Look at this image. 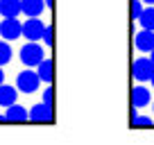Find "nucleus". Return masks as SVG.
Instances as JSON below:
<instances>
[{
	"label": "nucleus",
	"mask_w": 154,
	"mask_h": 145,
	"mask_svg": "<svg viewBox=\"0 0 154 145\" xmlns=\"http://www.w3.org/2000/svg\"><path fill=\"white\" fill-rule=\"evenodd\" d=\"M43 59H45L43 57V48H41L36 41H29V43H25L23 48H20V61H23L27 68L38 66Z\"/></svg>",
	"instance_id": "obj_1"
},
{
	"label": "nucleus",
	"mask_w": 154,
	"mask_h": 145,
	"mask_svg": "<svg viewBox=\"0 0 154 145\" xmlns=\"http://www.w3.org/2000/svg\"><path fill=\"white\" fill-rule=\"evenodd\" d=\"M38 86H41V77H38L36 70L18 72V77H16V88H18V93H34V91H38Z\"/></svg>",
	"instance_id": "obj_2"
},
{
	"label": "nucleus",
	"mask_w": 154,
	"mask_h": 145,
	"mask_svg": "<svg viewBox=\"0 0 154 145\" xmlns=\"http://www.w3.org/2000/svg\"><path fill=\"white\" fill-rule=\"evenodd\" d=\"M23 34V23L18 18H5L0 23V36L5 41H16Z\"/></svg>",
	"instance_id": "obj_3"
},
{
	"label": "nucleus",
	"mask_w": 154,
	"mask_h": 145,
	"mask_svg": "<svg viewBox=\"0 0 154 145\" xmlns=\"http://www.w3.org/2000/svg\"><path fill=\"white\" fill-rule=\"evenodd\" d=\"M29 120L32 122H52L54 120V109L52 104H45V102H38L29 109Z\"/></svg>",
	"instance_id": "obj_4"
},
{
	"label": "nucleus",
	"mask_w": 154,
	"mask_h": 145,
	"mask_svg": "<svg viewBox=\"0 0 154 145\" xmlns=\"http://www.w3.org/2000/svg\"><path fill=\"white\" fill-rule=\"evenodd\" d=\"M43 20H38V16H34V18L25 20L23 23V34L20 36H25L27 41H41V36H43Z\"/></svg>",
	"instance_id": "obj_5"
},
{
	"label": "nucleus",
	"mask_w": 154,
	"mask_h": 145,
	"mask_svg": "<svg viewBox=\"0 0 154 145\" xmlns=\"http://www.w3.org/2000/svg\"><path fill=\"white\" fill-rule=\"evenodd\" d=\"M131 72H134V77L138 79V82H147L149 77H152L154 72V63L149 57H140L134 61V68H131Z\"/></svg>",
	"instance_id": "obj_6"
},
{
	"label": "nucleus",
	"mask_w": 154,
	"mask_h": 145,
	"mask_svg": "<svg viewBox=\"0 0 154 145\" xmlns=\"http://www.w3.org/2000/svg\"><path fill=\"white\" fill-rule=\"evenodd\" d=\"M134 45L140 52H149L154 48V29H140L134 36Z\"/></svg>",
	"instance_id": "obj_7"
},
{
	"label": "nucleus",
	"mask_w": 154,
	"mask_h": 145,
	"mask_svg": "<svg viewBox=\"0 0 154 145\" xmlns=\"http://www.w3.org/2000/svg\"><path fill=\"white\" fill-rule=\"evenodd\" d=\"M25 120H29V113H27V109H25V106L16 104V102L7 106L5 122H25Z\"/></svg>",
	"instance_id": "obj_8"
},
{
	"label": "nucleus",
	"mask_w": 154,
	"mask_h": 145,
	"mask_svg": "<svg viewBox=\"0 0 154 145\" xmlns=\"http://www.w3.org/2000/svg\"><path fill=\"white\" fill-rule=\"evenodd\" d=\"M45 9V0H20V11L29 18L34 16H41Z\"/></svg>",
	"instance_id": "obj_9"
},
{
	"label": "nucleus",
	"mask_w": 154,
	"mask_h": 145,
	"mask_svg": "<svg viewBox=\"0 0 154 145\" xmlns=\"http://www.w3.org/2000/svg\"><path fill=\"white\" fill-rule=\"evenodd\" d=\"M20 11V0H0V16L2 18H18Z\"/></svg>",
	"instance_id": "obj_10"
},
{
	"label": "nucleus",
	"mask_w": 154,
	"mask_h": 145,
	"mask_svg": "<svg viewBox=\"0 0 154 145\" xmlns=\"http://www.w3.org/2000/svg\"><path fill=\"white\" fill-rule=\"evenodd\" d=\"M36 72H38V77H41V82L52 84V79H54V61L52 59H43V61L36 66Z\"/></svg>",
	"instance_id": "obj_11"
},
{
	"label": "nucleus",
	"mask_w": 154,
	"mask_h": 145,
	"mask_svg": "<svg viewBox=\"0 0 154 145\" xmlns=\"http://www.w3.org/2000/svg\"><path fill=\"white\" fill-rule=\"evenodd\" d=\"M18 100V88H14V86H9V84H0V106H9V104H14V102Z\"/></svg>",
	"instance_id": "obj_12"
},
{
	"label": "nucleus",
	"mask_w": 154,
	"mask_h": 145,
	"mask_svg": "<svg viewBox=\"0 0 154 145\" xmlns=\"http://www.w3.org/2000/svg\"><path fill=\"white\" fill-rule=\"evenodd\" d=\"M149 100H152V95H149V91L145 86H134V91H131V104H134L136 109L149 104Z\"/></svg>",
	"instance_id": "obj_13"
},
{
	"label": "nucleus",
	"mask_w": 154,
	"mask_h": 145,
	"mask_svg": "<svg viewBox=\"0 0 154 145\" xmlns=\"http://www.w3.org/2000/svg\"><path fill=\"white\" fill-rule=\"evenodd\" d=\"M136 20L143 25V29H154V5L143 7V11H140V16Z\"/></svg>",
	"instance_id": "obj_14"
},
{
	"label": "nucleus",
	"mask_w": 154,
	"mask_h": 145,
	"mask_svg": "<svg viewBox=\"0 0 154 145\" xmlns=\"http://www.w3.org/2000/svg\"><path fill=\"white\" fill-rule=\"evenodd\" d=\"M9 61H11V45L2 39L0 41V66H5V63H9Z\"/></svg>",
	"instance_id": "obj_15"
},
{
	"label": "nucleus",
	"mask_w": 154,
	"mask_h": 145,
	"mask_svg": "<svg viewBox=\"0 0 154 145\" xmlns=\"http://www.w3.org/2000/svg\"><path fill=\"white\" fill-rule=\"evenodd\" d=\"M41 39H43V43L48 45V48H52V43H54V29L50 27V25H45V29H43V36H41Z\"/></svg>",
	"instance_id": "obj_16"
},
{
	"label": "nucleus",
	"mask_w": 154,
	"mask_h": 145,
	"mask_svg": "<svg viewBox=\"0 0 154 145\" xmlns=\"http://www.w3.org/2000/svg\"><path fill=\"white\" fill-rule=\"evenodd\" d=\"M131 125H134V127L152 125V118H147V116H134V118H131Z\"/></svg>",
	"instance_id": "obj_17"
},
{
	"label": "nucleus",
	"mask_w": 154,
	"mask_h": 145,
	"mask_svg": "<svg viewBox=\"0 0 154 145\" xmlns=\"http://www.w3.org/2000/svg\"><path fill=\"white\" fill-rule=\"evenodd\" d=\"M143 11V0H131V18H138Z\"/></svg>",
	"instance_id": "obj_18"
},
{
	"label": "nucleus",
	"mask_w": 154,
	"mask_h": 145,
	"mask_svg": "<svg viewBox=\"0 0 154 145\" xmlns=\"http://www.w3.org/2000/svg\"><path fill=\"white\" fill-rule=\"evenodd\" d=\"M43 102H45V104H54V88L52 86H48L43 91Z\"/></svg>",
	"instance_id": "obj_19"
},
{
	"label": "nucleus",
	"mask_w": 154,
	"mask_h": 145,
	"mask_svg": "<svg viewBox=\"0 0 154 145\" xmlns=\"http://www.w3.org/2000/svg\"><path fill=\"white\" fill-rule=\"evenodd\" d=\"M5 82V72H2V66H0V84Z\"/></svg>",
	"instance_id": "obj_20"
},
{
	"label": "nucleus",
	"mask_w": 154,
	"mask_h": 145,
	"mask_svg": "<svg viewBox=\"0 0 154 145\" xmlns=\"http://www.w3.org/2000/svg\"><path fill=\"white\" fill-rule=\"evenodd\" d=\"M143 2L145 5H154V0H143Z\"/></svg>",
	"instance_id": "obj_21"
},
{
	"label": "nucleus",
	"mask_w": 154,
	"mask_h": 145,
	"mask_svg": "<svg viewBox=\"0 0 154 145\" xmlns=\"http://www.w3.org/2000/svg\"><path fill=\"white\" fill-rule=\"evenodd\" d=\"M149 52H152V57H149V59H152V63H154V48H152V50H149Z\"/></svg>",
	"instance_id": "obj_22"
},
{
	"label": "nucleus",
	"mask_w": 154,
	"mask_h": 145,
	"mask_svg": "<svg viewBox=\"0 0 154 145\" xmlns=\"http://www.w3.org/2000/svg\"><path fill=\"white\" fill-rule=\"evenodd\" d=\"M149 79H152V86H154V72H152V77H149Z\"/></svg>",
	"instance_id": "obj_23"
},
{
	"label": "nucleus",
	"mask_w": 154,
	"mask_h": 145,
	"mask_svg": "<svg viewBox=\"0 0 154 145\" xmlns=\"http://www.w3.org/2000/svg\"><path fill=\"white\" fill-rule=\"evenodd\" d=\"M0 122H5V116H0Z\"/></svg>",
	"instance_id": "obj_24"
}]
</instances>
